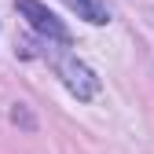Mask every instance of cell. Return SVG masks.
I'll return each mask as SVG.
<instances>
[{
	"label": "cell",
	"instance_id": "3",
	"mask_svg": "<svg viewBox=\"0 0 154 154\" xmlns=\"http://www.w3.org/2000/svg\"><path fill=\"white\" fill-rule=\"evenodd\" d=\"M66 4H70V11H77V18H85L92 26H106L110 22V11H106L103 0H66Z\"/></svg>",
	"mask_w": 154,
	"mask_h": 154
},
{
	"label": "cell",
	"instance_id": "1",
	"mask_svg": "<svg viewBox=\"0 0 154 154\" xmlns=\"http://www.w3.org/2000/svg\"><path fill=\"white\" fill-rule=\"evenodd\" d=\"M51 66H55L59 81L66 85V92L73 95V99L88 103V99L99 95V77L92 73V66H85L81 59H77V55H70V51H51Z\"/></svg>",
	"mask_w": 154,
	"mask_h": 154
},
{
	"label": "cell",
	"instance_id": "2",
	"mask_svg": "<svg viewBox=\"0 0 154 154\" xmlns=\"http://www.w3.org/2000/svg\"><path fill=\"white\" fill-rule=\"evenodd\" d=\"M15 8H18V15L26 18V22L37 29L44 37V41H55V44H70V29L59 22V18H55L41 0H15Z\"/></svg>",
	"mask_w": 154,
	"mask_h": 154
}]
</instances>
